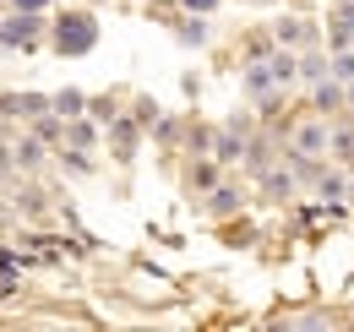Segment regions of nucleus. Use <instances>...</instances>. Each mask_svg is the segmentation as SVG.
I'll use <instances>...</instances> for the list:
<instances>
[{
  "label": "nucleus",
  "instance_id": "nucleus-26",
  "mask_svg": "<svg viewBox=\"0 0 354 332\" xmlns=\"http://www.w3.org/2000/svg\"><path fill=\"white\" fill-rule=\"evenodd\" d=\"M11 11H49V0H6Z\"/></svg>",
  "mask_w": 354,
  "mask_h": 332
},
{
  "label": "nucleus",
  "instance_id": "nucleus-7",
  "mask_svg": "<svg viewBox=\"0 0 354 332\" xmlns=\"http://www.w3.org/2000/svg\"><path fill=\"white\" fill-rule=\"evenodd\" d=\"M310 109H316V115H338V109H344V82H338V77L310 82Z\"/></svg>",
  "mask_w": 354,
  "mask_h": 332
},
{
  "label": "nucleus",
  "instance_id": "nucleus-15",
  "mask_svg": "<svg viewBox=\"0 0 354 332\" xmlns=\"http://www.w3.org/2000/svg\"><path fill=\"white\" fill-rule=\"evenodd\" d=\"M234 208H240V191H234V185H213V196H207V212H213V218H229Z\"/></svg>",
  "mask_w": 354,
  "mask_h": 332
},
{
  "label": "nucleus",
  "instance_id": "nucleus-6",
  "mask_svg": "<svg viewBox=\"0 0 354 332\" xmlns=\"http://www.w3.org/2000/svg\"><path fill=\"white\" fill-rule=\"evenodd\" d=\"M262 60H267L272 87H295V82H300V71H295V49H283V44H278V49H267Z\"/></svg>",
  "mask_w": 354,
  "mask_h": 332
},
{
  "label": "nucleus",
  "instance_id": "nucleus-28",
  "mask_svg": "<svg viewBox=\"0 0 354 332\" xmlns=\"http://www.w3.org/2000/svg\"><path fill=\"white\" fill-rule=\"evenodd\" d=\"M6 174H11V153L0 147V180H6Z\"/></svg>",
  "mask_w": 354,
  "mask_h": 332
},
{
  "label": "nucleus",
  "instance_id": "nucleus-8",
  "mask_svg": "<svg viewBox=\"0 0 354 332\" xmlns=\"http://www.w3.org/2000/svg\"><path fill=\"white\" fill-rule=\"evenodd\" d=\"M49 115H55V120L88 115V93H82V87H60V93H49Z\"/></svg>",
  "mask_w": 354,
  "mask_h": 332
},
{
  "label": "nucleus",
  "instance_id": "nucleus-23",
  "mask_svg": "<svg viewBox=\"0 0 354 332\" xmlns=\"http://www.w3.org/2000/svg\"><path fill=\"white\" fill-rule=\"evenodd\" d=\"M88 115L93 120H115V104L109 98H88Z\"/></svg>",
  "mask_w": 354,
  "mask_h": 332
},
{
  "label": "nucleus",
  "instance_id": "nucleus-10",
  "mask_svg": "<svg viewBox=\"0 0 354 332\" xmlns=\"http://www.w3.org/2000/svg\"><path fill=\"white\" fill-rule=\"evenodd\" d=\"M109 136H115V158H120V164H131V158H136V120L115 115V120H109Z\"/></svg>",
  "mask_w": 354,
  "mask_h": 332
},
{
  "label": "nucleus",
  "instance_id": "nucleus-22",
  "mask_svg": "<svg viewBox=\"0 0 354 332\" xmlns=\"http://www.w3.org/2000/svg\"><path fill=\"white\" fill-rule=\"evenodd\" d=\"M147 125H153V136H158V142H175V131H180V120H175V115H153Z\"/></svg>",
  "mask_w": 354,
  "mask_h": 332
},
{
  "label": "nucleus",
  "instance_id": "nucleus-2",
  "mask_svg": "<svg viewBox=\"0 0 354 332\" xmlns=\"http://www.w3.org/2000/svg\"><path fill=\"white\" fill-rule=\"evenodd\" d=\"M327 142H333V125L322 120H306L295 125V136H289V158H295V169H316L322 164V153H327Z\"/></svg>",
  "mask_w": 354,
  "mask_h": 332
},
{
  "label": "nucleus",
  "instance_id": "nucleus-27",
  "mask_svg": "<svg viewBox=\"0 0 354 332\" xmlns=\"http://www.w3.org/2000/svg\"><path fill=\"white\" fill-rule=\"evenodd\" d=\"M344 109H354V77L344 82Z\"/></svg>",
  "mask_w": 354,
  "mask_h": 332
},
{
  "label": "nucleus",
  "instance_id": "nucleus-14",
  "mask_svg": "<svg viewBox=\"0 0 354 332\" xmlns=\"http://www.w3.org/2000/svg\"><path fill=\"white\" fill-rule=\"evenodd\" d=\"M175 39L185 49H196V44H207V17H196V11H185V22L175 28Z\"/></svg>",
  "mask_w": 354,
  "mask_h": 332
},
{
  "label": "nucleus",
  "instance_id": "nucleus-16",
  "mask_svg": "<svg viewBox=\"0 0 354 332\" xmlns=\"http://www.w3.org/2000/svg\"><path fill=\"white\" fill-rule=\"evenodd\" d=\"M11 164L39 169V164H44V142H39V136H22V142H17V153H11Z\"/></svg>",
  "mask_w": 354,
  "mask_h": 332
},
{
  "label": "nucleus",
  "instance_id": "nucleus-19",
  "mask_svg": "<svg viewBox=\"0 0 354 332\" xmlns=\"http://www.w3.org/2000/svg\"><path fill=\"white\" fill-rule=\"evenodd\" d=\"M327 77H338V82H349V77H354V44L327 55Z\"/></svg>",
  "mask_w": 354,
  "mask_h": 332
},
{
  "label": "nucleus",
  "instance_id": "nucleus-24",
  "mask_svg": "<svg viewBox=\"0 0 354 332\" xmlns=\"http://www.w3.org/2000/svg\"><path fill=\"white\" fill-rule=\"evenodd\" d=\"M185 142H191V153H196V158H202V153H207V147H213V131H191V136H185Z\"/></svg>",
  "mask_w": 354,
  "mask_h": 332
},
{
  "label": "nucleus",
  "instance_id": "nucleus-17",
  "mask_svg": "<svg viewBox=\"0 0 354 332\" xmlns=\"http://www.w3.org/2000/svg\"><path fill=\"white\" fill-rule=\"evenodd\" d=\"M33 267V256L28 250H0V284H11L17 273H28Z\"/></svg>",
  "mask_w": 354,
  "mask_h": 332
},
{
  "label": "nucleus",
  "instance_id": "nucleus-11",
  "mask_svg": "<svg viewBox=\"0 0 354 332\" xmlns=\"http://www.w3.org/2000/svg\"><path fill=\"white\" fill-rule=\"evenodd\" d=\"M295 71H300V82H322V77H327V49H316V44L300 49V55H295Z\"/></svg>",
  "mask_w": 354,
  "mask_h": 332
},
{
  "label": "nucleus",
  "instance_id": "nucleus-25",
  "mask_svg": "<svg viewBox=\"0 0 354 332\" xmlns=\"http://www.w3.org/2000/svg\"><path fill=\"white\" fill-rule=\"evenodd\" d=\"M175 6H180V11H196V17H207L218 0H175Z\"/></svg>",
  "mask_w": 354,
  "mask_h": 332
},
{
  "label": "nucleus",
  "instance_id": "nucleus-4",
  "mask_svg": "<svg viewBox=\"0 0 354 332\" xmlns=\"http://www.w3.org/2000/svg\"><path fill=\"white\" fill-rule=\"evenodd\" d=\"M272 44L310 49V44H316V22H306V17H278V22H272Z\"/></svg>",
  "mask_w": 354,
  "mask_h": 332
},
{
  "label": "nucleus",
  "instance_id": "nucleus-20",
  "mask_svg": "<svg viewBox=\"0 0 354 332\" xmlns=\"http://www.w3.org/2000/svg\"><path fill=\"white\" fill-rule=\"evenodd\" d=\"M262 180H267V196H289L295 191V174L289 169H262Z\"/></svg>",
  "mask_w": 354,
  "mask_h": 332
},
{
  "label": "nucleus",
  "instance_id": "nucleus-18",
  "mask_svg": "<svg viewBox=\"0 0 354 332\" xmlns=\"http://www.w3.org/2000/svg\"><path fill=\"white\" fill-rule=\"evenodd\" d=\"M191 185H196V191H213V185H218V164H213L207 153L191 164Z\"/></svg>",
  "mask_w": 354,
  "mask_h": 332
},
{
  "label": "nucleus",
  "instance_id": "nucleus-5",
  "mask_svg": "<svg viewBox=\"0 0 354 332\" xmlns=\"http://www.w3.org/2000/svg\"><path fill=\"white\" fill-rule=\"evenodd\" d=\"M327 39H333V49H349V44H354V0H333Z\"/></svg>",
  "mask_w": 354,
  "mask_h": 332
},
{
  "label": "nucleus",
  "instance_id": "nucleus-13",
  "mask_svg": "<svg viewBox=\"0 0 354 332\" xmlns=\"http://www.w3.org/2000/svg\"><path fill=\"white\" fill-rule=\"evenodd\" d=\"M213 164H234V158H245V142L234 136V131H213Z\"/></svg>",
  "mask_w": 354,
  "mask_h": 332
},
{
  "label": "nucleus",
  "instance_id": "nucleus-12",
  "mask_svg": "<svg viewBox=\"0 0 354 332\" xmlns=\"http://www.w3.org/2000/svg\"><path fill=\"white\" fill-rule=\"evenodd\" d=\"M316 191H322V202L344 208V202H349V174H344V169H327V174L316 180Z\"/></svg>",
  "mask_w": 354,
  "mask_h": 332
},
{
  "label": "nucleus",
  "instance_id": "nucleus-9",
  "mask_svg": "<svg viewBox=\"0 0 354 332\" xmlns=\"http://www.w3.org/2000/svg\"><path fill=\"white\" fill-rule=\"evenodd\" d=\"M240 87H245V98H272L278 87H272V77H267V60H245V77H240Z\"/></svg>",
  "mask_w": 354,
  "mask_h": 332
},
{
  "label": "nucleus",
  "instance_id": "nucleus-3",
  "mask_svg": "<svg viewBox=\"0 0 354 332\" xmlns=\"http://www.w3.org/2000/svg\"><path fill=\"white\" fill-rule=\"evenodd\" d=\"M44 33V11H11L0 22V49H33Z\"/></svg>",
  "mask_w": 354,
  "mask_h": 332
},
{
  "label": "nucleus",
  "instance_id": "nucleus-21",
  "mask_svg": "<svg viewBox=\"0 0 354 332\" xmlns=\"http://www.w3.org/2000/svg\"><path fill=\"white\" fill-rule=\"evenodd\" d=\"M327 153H338V158H354V125H349V131H333Z\"/></svg>",
  "mask_w": 354,
  "mask_h": 332
},
{
  "label": "nucleus",
  "instance_id": "nucleus-1",
  "mask_svg": "<svg viewBox=\"0 0 354 332\" xmlns=\"http://www.w3.org/2000/svg\"><path fill=\"white\" fill-rule=\"evenodd\" d=\"M49 39L60 55H93L98 49V17L93 11H60L49 22Z\"/></svg>",
  "mask_w": 354,
  "mask_h": 332
}]
</instances>
